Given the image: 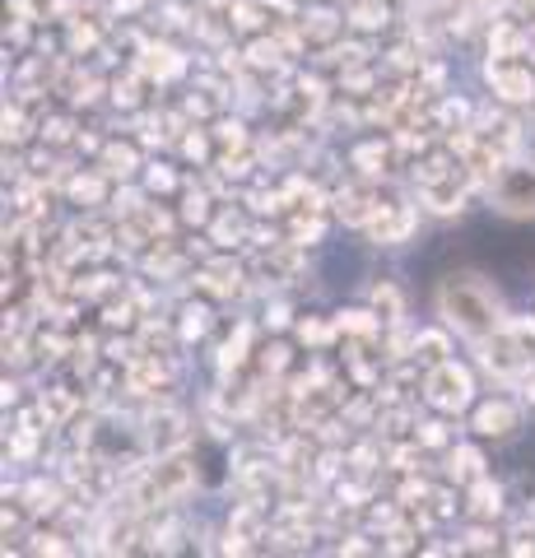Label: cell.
Instances as JSON below:
<instances>
[{
    "label": "cell",
    "instance_id": "6",
    "mask_svg": "<svg viewBox=\"0 0 535 558\" xmlns=\"http://www.w3.org/2000/svg\"><path fill=\"white\" fill-rule=\"evenodd\" d=\"M475 512H498V488H489V484L475 488Z\"/></svg>",
    "mask_w": 535,
    "mask_h": 558
},
{
    "label": "cell",
    "instance_id": "4",
    "mask_svg": "<svg viewBox=\"0 0 535 558\" xmlns=\"http://www.w3.org/2000/svg\"><path fill=\"white\" fill-rule=\"evenodd\" d=\"M489 84L498 89V98H508V102H531L535 98V75L522 65H503V61H494L489 65Z\"/></svg>",
    "mask_w": 535,
    "mask_h": 558
},
{
    "label": "cell",
    "instance_id": "5",
    "mask_svg": "<svg viewBox=\"0 0 535 558\" xmlns=\"http://www.w3.org/2000/svg\"><path fill=\"white\" fill-rule=\"evenodd\" d=\"M475 428L485 433V438H508V433L516 428V410L503 405V400H494V405H485L475 414Z\"/></svg>",
    "mask_w": 535,
    "mask_h": 558
},
{
    "label": "cell",
    "instance_id": "3",
    "mask_svg": "<svg viewBox=\"0 0 535 558\" xmlns=\"http://www.w3.org/2000/svg\"><path fill=\"white\" fill-rule=\"evenodd\" d=\"M471 373L457 368V363H438L434 377H428V400H434L438 410H465L471 405Z\"/></svg>",
    "mask_w": 535,
    "mask_h": 558
},
{
    "label": "cell",
    "instance_id": "7",
    "mask_svg": "<svg viewBox=\"0 0 535 558\" xmlns=\"http://www.w3.org/2000/svg\"><path fill=\"white\" fill-rule=\"evenodd\" d=\"M457 461H461L457 470H461L465 480H475V475H479V457H475V451H465V447H461V451H457Z\"/></svg>",
    "mask_w": 535,
    "mask_h": 558
},
{
    "label": "cell",
    "instance_id": "2",
    "mask_svg": "<svg viewBox=\"0 0 535 558\" xmlns=\"http://www.w3.org/2000/svg\"><path fill=\"white\" fill-rule=\"evenodd\" d=\"M489 201H494L498 215H508V219L535 215V168H531V163H508V168L494 178Z\"/></svg>",
    "mask_w": 535,
    "mask_h": 558
},
{
    "label": "cell",
    "instance_id": "8",
    "mask_svg": "<svg viewBox=\"0 0 535 558\" xmlns=\"http://www.w3.org/2000/svg\"><path fill=\"white\" fill-rule=\"evenodd\" d=\"M420 349H424V359H438L442 354V336H420Z\"/></svg>",
    "mask_w": 535,
    "mask_h": 558
},
{
    "label": "cell",
    "instance_id": "1",
    "mask_svg": "<svg viewBox=\"0 0 535 558\" xmlns=\"http://www.w3.org/2000/svg\"><path fill=\"white\" fill-rule=\"evenodd\" d=\"M442 317L447 326H457L465 340H475V344H485L489 336H498L503 330V312H498V299L479 284L475 275H457V279H447L442 284Z\"/></svg>",
    "mask_w": 535,
    "mask_h": 558
}]
</instances>
